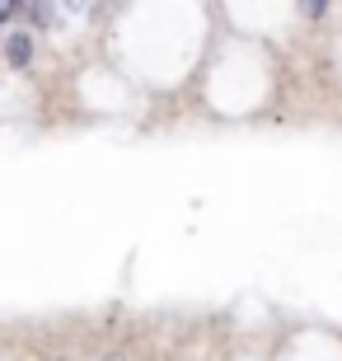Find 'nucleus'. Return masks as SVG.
Returning <instances> with one entry per match:
<instances>
[{"label": "nucleus", "instance_id": "f257e3e1", "mask_svg": "<svg viewBox=\"0 0 342 361\" xmlns=\"http://www.w3.org/2000/svg\"><path fill=\"white\" fill-rule=\"evenodd\" d=\"M5 61H10L14 71H24L28 61H33V33H10V38H5Z\"/></svg>", "mask_w": 342, "mask_h": 361}]
</instances>
